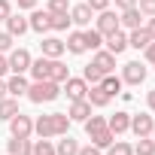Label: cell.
Returning <instances> with one entry per match:
<instances>
[{
  "label": "cell",
  "instance_id": "ab89813d",
  "mask_svg": "<svg viewBox=\"0 0 155 155\" xmlns=\"http://www.w3.org/2000/svg\"><path fill=\"white\" fill-rule=\"evenodd\" d=\"M85 3L91 6V12H104V9H110V0H85Z\"/></svg>",
  "mask_w": 155,
  "mask_h": 155
},
{
  "label": "cell",
  "instance_id": "ffe728a7",
  "mask_svg": "<svg viewBox=\"0 0 155 155\" xmlns=\"http://www.w3.org/2000/svg\"><path fill=\"white\" fill-rule=\"evenodd\" d=\"M64 49H67L70 55H82V52H88V49H85V37H82V31H70L67 40H64Z\"/></svg>",
  "mask_w": 155,
  "mask_h": 155
},
{
  "label": "cell",
  "instance_id": "d6a6232c",
  "mask_svg": "<svg viewBox=\"0 0 155 155\" xmlns=\"http://www.w3.org/2000/svg\"><path fill=\"white\" fill-rule=\"evenodd\" d=\"M70 25H73V21H70V12H55V15H52V31L61 34V31H70Z\"/></svg>",
  "mask_w": 155,
  "mask_h": 155
},
{
  "label": "cell",
  "instance_id": "ba28073f",
  "mask_svg": "<svg viewBox=\"0 0 155 155\" xmlns=\"http://www.w3.org/2000/svg\"><path fill=\"white\" fill-rule=\"evenodd\" d=\"M28 73H31V82L49 79V73H52V58H46V55L34 58V61H31V67H28Z\"/></svg>",
  "mask_w": 155,
  "mask_h": 155
},
{
  "label": "cell",
  "instance_id": "7dc6e473",
  "mask_svg": "<svg viewBox=\"0 0 155 155\" xmlns=\"http://www.w3.org/2000/svg\"><path fill=\"white\" fill-rule=\"evenodd\" d=\"M18 9H37V0H18Z\"/></svg>",
  "mask_w": 155,
  "mask_h": 155
},
{
  "label": "cell",
  "instance_id": "f546056e",
  "mask_svg": "<svg viewBox=\"0 0 155 155\" xmlns=\"http://www.w3.org/2000/svg\"><path fill=\"white\" fill-rule=\"evenodd\" d=\"M52 122H55V137L70 134V116L67 113H52Z\"/></svg>",
  "mask_w": 155,
  "mask_h": 155
},
{
  "label": "cell",
  "instance_id": "484cf974",
  "mask_svg": "<svg viewBox=\"0 0 155 155\" xmlns=\"http://www.w3.org/2000/svg\"><path fill=\"white\" fill-rule=\"evenodd\" d=\"M15 113H21V110H18V97H9V94H6L3 101H0V122H9Z\"/></svg>",
  "mask_w": 155,
  "mask_h": 155
},
{
  "label": "cell",
  "instance_id": "f35d334b",
  "mask_svg": "<svg viewBox=\"0 0 155 155\" xmlns=\"http://www.w3.org/2000/svg\"><path fill=\"white\" fill-rule=\"evenodd\" d=\"M12 43H15V37H12L9 31H0V55L9 52V49H12Z\"/></svg>",
  "mask_w": 155,
  "mask_h": 155
},
{
  "label": "cell",
  "instance_id": "e0dca14e",
  "mask_svg": "<svg viewBox=\"0 0 155 155\" xmlns=\"http://www.w3.org/2000/svg\"><path fill=\"white\" fill-rule=\"evenodd\" d=\"M67 116H70V122H85V119L91 116V104H88V97H82V101H70Z\"/></svg>",
  "mask_w": 155,
  "mask_h": 155
},
{
  "label": "cell",
  "instance_id": "1f68e13d",
  "mask_svg": "<svg viewBox=\"0 0 155 155\" xmlns=\"http://www.w3.org/2000/svg\"><path fill=\"white\" fill-rule=\"evenodd\" d=\"M104 152H107V155H134V146H131V143H122V140H113Z\"/></svg>",
  "mask_w": 155,
  "mask_h": 155
},
{
  "label": "cell",
  "instance_id": "b9f144b4",
  "mask_svg": "<svg viewBox=\"0 0 155 155\" xmlns=\"http://www.w3.org/2000/svg\"><path fill=\"white\" fill-rule=\"evenodd\" d=\"M12 15V3H9V0H0V21H6Z\"/></svg>",
  "mask_w": 155,
  "mask_h": 155
},
{
  "label": "cell",
  "instance_id": "9c48e42d",
  "mask_svg": "<svg viewBox=\"0 0 155 155\" xmlns=\"http://www.w3.org/2000/svg\"><path fill=\"white\" fill-rule=\"evenodd\" d=\"M152 128H155V122H152L149 113H137V116H131V128H128V131H134V137H149Z\"/></svg>",
  "mask_w": 155,
  "mask_h": 155
},
{
  "label": "cell",
  "instance_id": "4316f807",
  "mask_svg": "<svg viewBox=\"0 0 155 155\" xmlns=\"http://www.w3.org/2000/svg\"><path fill=\"white\" fill-rule=\"evenodd\" d=\"M85 97H88V104H91V107H97V110H101V107H107V104L113 101V97H110V94H107V91H104L101 85H91Z\"/></svg>",
  "mask_w": 155,
  "mask_h": 155
},
{
  "label": "cell",
  "instance_id": "83f0119b",
  "mask_svg": "<svg viewBox=\"0 0 155 155\" xmlns=\"http://www.w3.org/2000/svg\"><path fill=\"white\" fill-rule=\"evenodd\" d=\"M88 137H91V143H94L97 149H107V146L116 140V134H113L110 128H101V131H94V134H88Z\"/></svg>",
  "mask_w": 155,
  "mask_h": 155
},
{
  "label": "cell",
  "instance_id": "8d00e7d4",
  "mask_svg": "<svg viewBox=\"0 0 155 155\" xmlns=\"http://www.w3.org/2000/svg\"><path fill=\"white\" fill-rule=\"evenodd\" d=\"M46 9H49L52 15H55V12H70V0H49Z\"/></svg>",
  "mask_w": 155,
  "mask_h": 155
},
{
  "label": "cell",
  "instance_id": "7402d4cb",
  "mask_svg": "<svg viewBox=\"0 0 155 155\" xmlns=\"http://www.w3.org/2000/svg\"><path fill=\"white\" fill-rule=\"evenodd\" d=\"M76 152H79V140L70 134H61V140L55 143V155H76Z\"/></svg>",
  "mask_w": 155,
  "mask_h": 155
},
{
  "label": "cell",
  "instance_id": "60d3db41",
  "mask_svg": "<svg viewBox=\"0 0 155 155\" xmlns=\"http://www.w3.org/2000/svg\"><path fill=\"white\" fill-rule=\"evenodd\" d=\"M76 155H104V149H97L94 143H88V146H79V152Z\"/></svg>",
  "mask_w": 155,
  "mask_h": 155
},
{
  "label": "cell",
  "instance_id": "8992f818",
  "mask_svg": "<svg viewBox=\"0 0 155 155\" xmlns=\"http://www.w3.org/2000/svg\"><path fill=\"white\" fill-rule=\"evenodd\" d=\"M94 31H101L104 37L113 34V31H119V12H113V9L97 12V18H94Z\"/></svg>",
  "mask_w": 155,
  "mask_h": 155
},
{
  "label": "cell",
  "instance_id": "7c38bea8",
  "mask_svg": "<svg viewBox=\"0 0 155 155\" xmlns=\"http://www.w3.org/2000/svg\"><path fill=\"white\" fill-rule=\"evenodd\" d=\"M104 46H107V52L122 55V52L128 49V34L119 28V31H113V34H107V37H104Z\"/></svg>",
  "mask_w": 155,
  "mask_h": 155
},
{
  "label": "cell",
  "instance_id": "836d02e7",
  "mask_svg": "<svg viewBox=\"0 0 155 155\" xmlns=\"http://www.w3.org/2000/svg\"><path fill=\"white\" fill-rule=\"evenodd\" d=\"M31 155H55V146H52V140H46V137L34 140V152H31Z\"/></svg>",
  "mask_w": 155,
  "mask_h": 155
},
{
  "label": "cell",
  "instance_id": "4dcf8cb0",
  "mask_svg": "<svg viewBox=\"0 0 155 155\" xmlns=\"http://www.w3.org/2000/svg\"><path fill=\"white\" fill-rule=\"evenodd\" d=\"M134 155H155V140L152 137H137Z\"/></svg>",
  "mask_w": 155,
  "mask_h": 155
},
{
  "label": "cell",
  "instance_id": "44dd1931",
  "mask_svg": "<svg viewBox=\"0 0 155 155\" xmlns=\"http://www.w3.org/2000/svg\"><path fill=\"white\" fill-rule=\"evenodd\" d=\"M34 134H37V137H46V140H52V137H55V122H52V113H49V116L34 119Z\"/></svg>",
  "mask_w": 155,
  "mask_h": 155
},
{
  "label": "cell",
  "instance_id": "3957f363",
  "mask_svg": "<svg viewBox=\"0 0 155 155\" xmlns=\"http://www.w3.org/2000/svg\"><path fill=\"white\" fill-rule=\"evenodd\" d=\"M31 31H37L40 37H46L52 31V12L49 9H31V18H28Z\"/></svg>",
  "mask_w": 155,
  "mask_h": 155
},
{
  "label": "cell",
  "instance_id": "d590c367",
  "mask_svg": "<svg viewBox=\"0 0 155 155\" xmlns=\"http://www.w3.org/2000/svg\"><path fill=\"white\" fill-rule=\"evenodd\" d=\"M82 125H85V134H94V131L107 128V119H104V116H88V119H85Z\"/></svg>",
  "mask_w": 155,
  "mask_h": 155
},
{
  "label": "cell",
  "instance_id": "f1b7e54d",
  "mask_svg": "<svg viewBox=\"0 0 155 155\" xmlns=\"http://www.w3.org/2000/svg\"><path fill=\"white\" fill-rule=\"evenodd\" d=\"M82 37H85V49H91V52H97V49L104 46V34H101V31H94V28L82 31Z\"/></svg>",
  "mask_w": 155,
  "mask_h": 155
},
{
  "label": "cell",
  "instance_id": "d4e9b609",
  "mask_svg": "<svg viewBox=\"0 0 155 155\" xmlns=\"http://www.w3.org/2000/svg\"><path fill=\"white\" fill-rule=\"evenodd\" d=\"M49 79H52V82H58V85H61V82H67V79H70V67H67L64 61L52 58V73H49Z\"/></svg>",
  "mask_w": 155,
  "mask_h": 155
},
{
  "label": "cell",
  "instance_id": "277c9868",
  "mask_svg": "<svg viewBox=\"0 0 155 155\" xmlns=\"http://www.w3.org/2000/svg\"><path fill=\"white\" fill-rule=\"evenodd\" d=\"M61 91H67L70 101H82L88 94V82L82 79V76H70L67 82H61Z\"/></svg>",
  "mask_w": 155,
  "mask_h": 155
},
{
  "label": "cell",
  "instance_id": "52a82bcc",
  "mask_svg": "<svg viewBox=\"0 0 155 155\" xmlns=\"http://www.w3.org/2000/svg\"><path fill=\"white\" fill-rule=\"evenodd\" d=\"M9 131H12V137H31L34 134V119L25 116V113H15L9 119Z\"/></svg>",
  "mask_w": 155,
  "mask_h": 155
},
{
  "label": "cell",
  "instance_id": "6da1fadb",
  "mask_svg": "<svg viewBox=\"0 0 155 155\" xmlns=\"http://www.w3.org/2000/svg\"><path fill=\"white\" fill-rule=\"evenodd\" d=\"M31 104H52L61 97V85L52 82V79H40V82H31L28 85V94H25Z\"/></svg>",
  "mask_w": 155,
  "mask_h": 155
},
{
  "label": "cell",
  "instance_id": "30bf717a",
  "mask_svg": "<svg viewBox=\"0 0 155 155\" xmlns=\"http://www.w3.org/2000/svg\"><path fill=\"white\" fill-rule=\"evenodd\" d=\"M28 85H31V79L25 73H12L9 79H6V94L9 97H25L28 94Z\"/></svg>",
  "mask_w": 155,
  "mask_h": 155
},
{
  "label": "cell",
  "instance_id": "d6986e66",
  "mask_svg": "<svg viewBox=\"0 0 155 155\" xmlns=\"http://www.w3.org/2000/svg\"><path fill=\"white\" fill-rule=\"evenodd\" d=\"M149 43H152V37H149V31H146V28H134V31H128V46H131V49L143 52Z\"/></svg>",
  "mask_w": 155,
  "mask_h": 155
},
{
  "label": "cell",
  "instance_id": "5b68a950",
  "mask_svg": "<svg viewBox=\"0 0 155 155\" xmlns=\"http://www.w3.org/2000/svg\"><path fill=\"white\" fill-rule=\"evenodd\" d=\"M146 79V67L140 64V61H128L125 67H122V82L125 85H140Z\"/></svg>",
  "mask_w": 155,
  "mask_h": 155
},
{
  "label": "cell",
  "instance_id": "2e32d148",
  "mask_svg": "<svg viewBox=\"0 0 155 155\" xmlns=\"http://www.w3.org/2000/svg\"><path fill=\"white\" fill-rule=\"evenodd\" d=\"M34 152V140L31 137H12L6 140V155H31Z\"/></svg>",
  "mask_w": 155,
  "mask_h": 155
},
{
  "label": "cell",
  "instance_id": "603a6c76",
  "mask_svg": "<svg viewBox=\"0 0 155 155\" xmlns=\"http://www.w3.org/2000/svg\"><path fill=\"white\" fill-rule=\"evenodd\" d=\"M6 31H9L12 37H21V34H28V31H31V25H28V18H25V15L12 12V15L6 18Z\"/></svg>",
  "mask_w": 155,
  "mask_h": 155
},
{
  "label": "cell",
  "instance_id": "681fc988",
  "mask_svg": "<svg viewBox=\"0 0 155 155\" xmlns=\"http://www.w3.org/2000/svg\"><path fill=\"white\" fill-rule=\"evenodd\" d=\"M6 97V79H0V101Z\"/></svg>",
  "mask_w": 155,
  "mask_h": 155
},
{
  "label": "cell",
  "instance_id": "ee69618b",
  "mask_svg": "<svg viewBox=\"0 0 155 155\" xmlns=\"http://www.w3.org/2000/svg\"><path fill=\"white\" fill-rule=\"evenodd\" d=\"M146 107H149V113H155V88L146 91Z\"/></svg>",
  "mask_w": 155,
  "mask_h": 155
},
{
  "label": "cell",
  "instance_id": "74e56055",
  "mask_svg": "<svg viewBox=\"0 0 155 155\" xmlns=\"http://www.w3.org/2000/svg\"><path fill=\"white\" fill-rule=\"evenodd\" d=\"M137 9L143 12V18H152L155 15V0H137Z\"/></svg>",
  "mask_w": 155,
  "mask_h": 155
},
{
  "label": "cell",
  "instance_id": "7a4b0ae2",
  "mask_svg": "<svg viewBox=\"0 0 155 155\" xmlns=\"http://www.w3.org/2000/svg\"><path fill=\"white\" fill-rule=\"evenodd\" d=\"M6 61H9V73H28V67H31V52L28 49H9V55H6Z\"/></svg>",
  "mask_w": 155,
  "mask_h": 155
},
{
  "label": "cell",
  "instance_id": "e575fe53",
  "mask_svg": "<svg viewBox=\"0 0 155 155\" xmlns=\"http://www.w3.org/2000/svg\"><path fill=\"white\" fill-rule=\"evenodd\" d=\"M82 79H85L88 85H97V82L104 79V73H101L94 64H85V70H82Z\"/></svg>",
  "mask_w": 155,
  "mask_h": 155
},
{
  "label": "cell",
  "instance_id": "c3c4849f",
  "mask_svg": "<svg viewBox=\"0 0 155 155\" xmlns=\"http://www.w3.org/2000/svg\"><path fill=\"white\" fill-rule=\"evenodd\" d=\"M146 31H149V37L155 40V15H152V18H146Z\"/></svg>",
  "mask_w": 155,
  "mask_h": 155
},
{
  "label": "cell",
  "instance_id": "cb8c5ba5",
  "mask_svg": "<svg viewBox=\"0 0 155 155\" xmlns=\"http://www.w3.org/2000/svg\"><path fill=\"white\" fill-rule=\"evenodd\" d=\"M97 85H101V88H104L110 97H116V94H122V85H125V82H122V76H113V73H107L104 79L97 82Z\"/></svg>",
  "mask_w": 155,
  "mask_h": 155
},
{
  "label": "cell",
  "instance_id": "f907efd6",
  "mask_svg": "<svg viewBox=\"0 0 155 155\" xmlns=\"http://www.w3.org/2000/svg\"><path fill=\"white\" fill-rule=\"evenodd\" d=\"M149 137H152V140H155V128H152V134H149Z\"/></svg>",
  "mask_w": 155,
  "mask_h": 155
},
{
  "label": "cell",
  "instance_id": "bcb514c9",
  "mask_svg": "<svg viewBox=\"0 0 155 155\" xmlns=\"http://www.w3.org/2000/svg\"><path fill=\"white\" fill-rule=\"evenodd\" d=\"M9 73V61H6V55H0V79Z\"/></svg>",
  "mask_w": 155,
  "mask_h": 155
},
{
  "label": "cell",
  "instance_id": "8fae6325",
  "mask_svg": "<svg viewBox=\"0 0 155 155\" xmlns=\"http://www.w3.org/2000/svg\"><path fill=\"white\" fill-rule=\"evenodd\" d=\"M119 28H122V31L143 28V12H140L137 6H131V9H122V12H119Z\"/></svg>",
  "mask_w": 155,
  "mask_h": 155
},
{
  "label": "cell",
  "instance_id": "9a60e30c",
  "mask_svg": "<svg viewBox=\"0 0 155 155\" xmlns=\"http://www.w3.org/2000/svg\"><path fill=\"white\" fill-rule=\"evenodd\" d=\"M107 128L119 137V134H125L128 128H131V113H125V110H119L116 116H107Z\"/></svg>",
  "mask_w": 155,
  "mask_h": 155
},
{
  "label": "cell",
  "instance_id": "ac0fdd59",
  "mask_svg": "<svg viewBox=\"0 0 155 155\" xmlns=\"http://www.w3.org/2000/svg\"><path fill=\"white\" fill-rule=\"evenodd\" d=\"M40 52H43L46 58H61L67 49H64V40H58V37H43V43H40Z\"/></svg>",
  "mask_w": 155,
  "mask_h": 155
},
{
  "label": "cell",
  "instance_id": "f6af8a7d",
  "mask_svg": "<svg viewBox=\"0 0 155 155\" xmlns=\"http://www.w3.org/2000/svg\"><path fill=\"white\" fill-rule=\"evenodd\" d=\"M131 6H137V0H116V9L122 12V9H131Z\"/></svg>",
  "mask_w": 155,
  "mask_h": 155
},
{
  "label": "cell",
  "instance_id": "7bdbcfd3",
  "mask_svg": "<svg viewBox=\"0 0 155 155\" xmlns=\"http://www.w3.org/2000/svg\"><path fill=\"white\" fill-rule=\"evenodd\" d=\"M143 55H146V61H149V67H155V40L143 49Z\"/></svg>",
  "mask_w": 155,
  "mask_h": 155
},
{
  "label": "cell",
  "instance_id": "5bb4252c",
  "mask_svg": "<svg viewBox=\"0 0 155 155\" xmlns=\"http://www.w3.org/2000/svg\"><path fill=\"white\" fill-rule=\"evenodd\" d=\"M91 64L107 76V73H113V70H116V55H113V52H107V49H97V52H94V58H91Z\"/></svg>",
  "mask_w": 155,
  "mask_h": 155
},
{
  "label": "cell",
  "instance_id": "4fadbf2b",
  "mask_svg": "<svg viewBox=\"0 0 155 155\" xmlns=\"http://www.w3.org/2000/svg\"><path fill=\"white\" fill-rule=\"evenodd\" d=\"M91 18H94V12H91V6H88V3H76V6H70V21H73V25L88 28V25H91Z\"/></svg>",
  "mask_w": 155,
  "mask_h": 155
}]
</instances>
